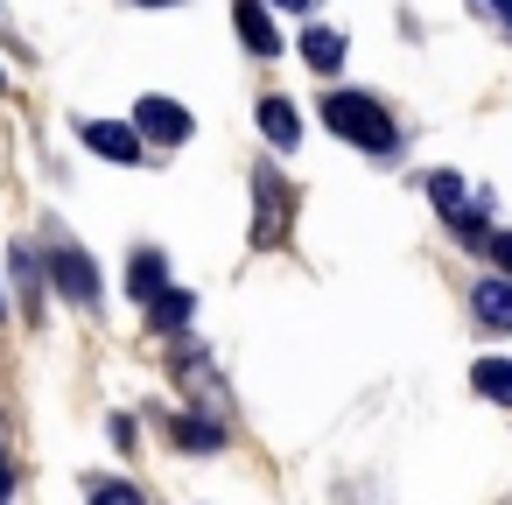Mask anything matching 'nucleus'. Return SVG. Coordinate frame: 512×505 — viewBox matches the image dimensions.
I'll list each match as a JSON object with an SVG mask.
<instances>
[{
  "instance_id": "7",
  "label": "nucleus",
  "mask_w": 512,
  "mask_h": 505,
  "mask_svg": "<svg viewBox=\"0 0 512 505\" xmlns=\"http://www.w3.org/2000/svg\"><path fill=\"white\" fill-rule=\"evenodd\" d=\"M470 309H477L484 330L512 337V274H505V281H477V288H470Z\"/></svg>"
},
{
  "instance_id": "6",
  "label": "nucleus",
  "mask_w": 512,
  "mask_h": 505,
  "mask_svg": "<svg viewBox=\"0 0 512 505\" xmlns=\"http://www.w3.org/2000/svg\"><path fill=\"white\" fill-rule=\"evenodd\" d=\"M232 29H239V43L267 64V57H281V36H274V22H267V0H232Z\"/></svg>"
},
{
  "instance_id": "17",
  "label": "nucleus",
  "mask_w": 512,
  "mask_h": 505,
  "mask_svg": "<svg viewBox=\"0 0 512 505\" xmlns=\"http://www.w3.org/2000/svg\"><path fill=\"white\" fill-rule=\"evenodd\" d=\"M484 253H491V260L512 274V232H491V239H484Z\"/></svg>"
},
{
  "instance_id": "19",
  "label": "nucleus",
  "mask_w": 512,
  "mask_h": 505,
  "mask_svg": "<svg viewBox=\"0 0 512 505\" xmlns=\"http://www.w3.org/2000/svg\"><path fill=\"white\" fill-rule=\"evenodd\" d=\"M15 498V470H8V456H0V505Z\"/></svg>"
},
{
  "instance_id": "5",
  "label": "nucleus",
  "mask_w": 512,
  "mask_h": 505,
  "mask_svg": "<svg viewBox=\"0 0 512 505\" xmlns=\"http://www.w3.org/2000/svg\"><path fill=\"white\" fill-rule=\"evenodd\" d=\"M288 225V183L281 169H253V246H281Z\"/></svg>"
},
{
  "instance_id": "1",
  "label": "nucleus",
  "mask_w": 512,
  "mask_h": 505,
  "mask_svg": "<svg viewBox=\"0 0 512 505\" xmlns=\"http://www.w3.org/2000/svg\"><path fill=\"white\" fill-rule=\"evenodd\" d=\"M323 127H330L337 141L365 148V155H393V148H400L393 113H386L379 99H365V92H330V99H323Z\"/></svg>"
},
{
  "instance_id": "8",
  "label": "nucleus",
  "mask_w": 512,
  "mask_h": 505,
  "mask_svg": "<svg viewBox=\"0 0 512 505\" xmlns=\"http://www.w3.org/2000/svg\"><path fill=\"white\" fill-rule=\"evenodd\" d=\"M344 57H351V43H344L337 29H323V22H316V29H302V64H309V71L337 78V71H344Z\"/></svg>"
},
{
  "instance_id": "21",
  "label": "nucleus",
  "mask_w": 512,
  "mask_h": 505,
  "mask_svg": "<svg viewBox=\"0 0 512 505\" xmlns=\"http://www.w3.org/2000/svg\"><path fill=\"white\" fill-rule=\"evenodd\" d=\"M141 8H183V0H141Z\"/></svg>"
},
{
  "instance_id": "4",
  "label": "nucleus",
  "mask_w": 512,
  "mask_h": 505,
  "mask_svg": "<svg viewBox=\"0 0 512 505\" xmlns=\"http://www.w3.org/2000/svg\"><path fill=\"white\" fill-rule=\"evenodd\" d=\"M50 281H57L78 309H99V267H92V253H85V246L57 239V246H50Z\"/></svg>"
},
{
  "instance_id": "2",
  "label": "nucleus",
  "mask_w": 512,
  "mask_h": 505,
  "mask_svg": "<svg viewBox=\"0 0 512 505\" xmlns=\"http://www.w3.org/2000/svg\"><path fill=\"white\" fill-rule=\"evenodd\" d=\"M134 127H141V141H155V148H183V141L197 134L190 106H183V99H162V92H148V99L134 106Z\"/></svg>"
},
{
  "instance_id": "11",
  "label": "nucleus",
  "mask_w": 512,
  "mask_h": 505,
  "mask_svg": "<svg viewBox=\"0 0 512 505\" xmlns=\"http://www.w3.org/2000/svg\"><path fill=\"white\" fill-rule=\"evenodd\" d=\"M162 288H169V260H162L155 246H141L134 267H127V295H134V302H155Z\"/></svg>"
},
{
  "instance_id": "16",
  "label": "nucleus",
  "mask_w": 512,
  "mask_h": 505,
  "mask_svg": "<svg viewBox=\"0 0 512 505\" xmlns=\"http://www.w3.org/2000/svg\"><path fill=\"white\" fill-rule=\"evenodd\" d=\"M92 505H148V498H141L134 484H113V477H106V484H92Z\"/></svg>"
},
{
  "instance_id": "13",
  "label": "nucleus",
  "mask_w": 512,
  "mask_h": 505,
  "mask_svg": "<svg viewBox=\"0 0 512 505\" xmlns=\"http://www.w3.org/2000/svg\"><path fill=\"white\" fill-rule=\"evenodd\" d=\"M15 281H22V316L36 323V316H43V267H36L29 246H15Z\"/></svg>"
},
{
  "instance_id": "14",
  "label": "nucleus",
  "mask_w": 512,
  "mask_h": 505,
  "mask_svg": "<svg viewBox=\"0 0 512 505\" xmlns=\"http://www.w3.org/2000/svg\"><path fill=\"white\" fill-rule=\"evenodd\" d=\"M428 204L442 211V225H456V218L470 211V197H463V183H456L449 169H442V176H428Z\"/></svg>"
},
{
  "instance_id": "10",
  "label": "nucleus",
  "mask_w": 512,
  "mask_h": 505,
  "mask_svg": "<svg viewBox=\"0 0 512 505\" xmlns=\"http://www.w3.org/2000/svg\"><path fill=\"white\" fill-rule=\"evenodd\" d=\"M260 134H267L274 148H295V141H302V113H295L281 92H267V99H260Z\"/></svg>"
},
{
  "instance_id": "9",
  "label": "nucleus",
  "mask_w": 512,
  "mask_h": 505,
  "mask_svg": "<svg viewBox=\"0 0 512 505\" xmlns=\"http://www.w3.org/2000/svg\"><path fill=\"white\" fill-rule=\"evenodd\" d=\"M169 442H183L190 456H218L225 449V428L204 421V414H169Z\"/></svg>"
},
{
  "instance_id": "20",
  "label": "nucleus",
  "mask_w": 512,
  "mask_h": 505,
  "mask_svg": "<svg viewBox=\"0 0 512 505\" xmlns=\"http://www.w3.org/2000/svg\"><path fill=\"white\" fill-rule=\"evenodd\" d=\"M267 8H288V15H309V8H316V0H267Z\"/></svg>"
},
{
  "instance_id": "18",
  "label": "nucleus",
  "mask_w": 512,
  "mask_h": 505,
  "mask_svg": "<svg viewBox=\"0 0 512 505\" xmlns=\"http://www.w3.org/2000/svg\"><path fill=\"white\" fill-rule=\"evenodd\" d=\"M477 8H484V15H491V22H498V29L512 36V0H477Z\"/></svg>"
},
{
  "instance_id": "3",
  "label": "nucleus",
  "mask_w": 512,
  "mask_h": 505,
  "mask_svg": "<svg viewBox=\"0 0 512 505\" xmlns=\"http://www.w3.org/2000/svg\"><path fill=\"white\" fill-rule=\"evenodd\" d=\"M78 141H85L99 162H120V169H141V162H148V141H141L134 120H85Z\"/></svg>"
},
{
  "instance_id": "15",
  "label": "nucleus",
  "mask_w": 512,
  "mask_h": 505,
  "mask_svg": "<svg viewBox=\"0 0 512 505\" xmlns=\"http://www.w3.org/2000/svg\"><path fill=\"white\" fill-rule=\"evenodd\" d=\"M148 323H155V330H176V323H190V295H183V288H162V295L148 302Z\"/></svg>"
},
{
  "instance_id": "22",
  "label": "nucleus",
  "mask_w": 512,
  "mask_h": 505,
  "mask_svg": "<svg viewBox=\"0 0 512 505\" xmlns=\"http://www.w3.org/2000/svg\"><path fill=\"white\" fill-rule=\"evenodd\" d=\"M0 316H8V302H0Z\"/></svg>"
},
{
  "instance_id": "12",
  "label": "nucleus",
  "mask_w": 512,
  "mask_h": 505,
  "mask_svg": "<svg viewBox=\"0 0 512 505\" xmlns=\"http://www.w3.org/2000/svg\"><path fill=\"white\" fill-rule=\"evenodd\" d=\"M470 386H477L491 407H512V358H477V365H470Z\"/></svg>"
}]
</instances>
